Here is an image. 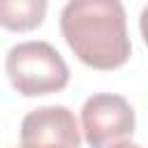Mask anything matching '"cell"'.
I'll list each match as a JSON object with an SVG mask.
<instances>
[{
	"label": "cell",
	"mask_w": 148,
	"mask_h": 148,
	"mask_svg": "<svg viewBox=\"0 0 148 148\" xmlns=\"http://www.w3.org/2000/svg\"><path fill=\"white\" fill-rule=\"evenodd\" d=\"M60 32L90 69L111 72L130 60L132 44L120 0H67L60 12Z\"/></svg>",
	"instance_id": "obj_1"
},
{
	"label": "cell",
	"mask_w": 148,
	"mask_h": 148,
	"mask_svg": "<svg viewBox=\"0 0 148 148\" xmlns=\"http://www.w3.org/2000/svg\"><path fill=\"white\" fill-rule=\"evenodd\" d=\"M5 69L12 88L23 97L60 92L69 83L65 58L49 42H21L7 51Z\"/></svg>",
	"instance_id": "obj_2"
},
{
	"label": "cell",
	"mask_w": 148,
	"mask_h": 148,
	"mask_svg": "<svg viewBox=\"0 0 148 148\" xmlns=\"http://www.w3.org/2000/svg\"><path fill=\"white\" fill-rule=\"evenodd\" d=\"M134 127V109L123 95L95 92L81 106V132L90 148H109L116 141L130 139Z\"/></svg>",
	"instance_id": "obj_3"
},
{
	"label": "cell",
	"mask_w": 148,
	"mask_h": 148,
	"mask_svg": "<svg viewBox=\"0 0 148 148\" xmlns=\"http://www.w3.org/2000/svg\"><path fill=\"white\" fill-rule=\"evenodd\" d=\"M21 146L25 148H79L81 130L67 106H39L21 120Z\"/></svg>",
	"instance_id": "obj_4"
},
{
	"label": "cell",
	"mask_w": 148,
	"mask_h": 148,
	"mask_svg": "<svg viewBox=\"0 0 148 148\" xmlns=\"http://www.w3.org/2000/svg\"><path fill=\"white\" fill-rule=\"evenodd\" d=\"M49 0H0V23L12 32H28L44 23Z\"/></svg>",
	"instance_id": "obj_5"
},
{
	"label": "cell",
	"mask_w": 148,
	"mask_h": 148,
	"mask_svg": "<svg viewBox=\"0 0 148 148\" xmlns=\"http://www.w3.org/2000/svg\"><path fill=\"white\" fill-rule=\"evenodd\" d=\"M139 30H141V37H143V44L148 46V5L141 9L139 14Z\"/></svg>",
	"instance_id": "obj_6"
},
{
	"label": "cell",
	"mask_w": 148,
	"mask_h": 148,
	"mask_svg": "<svg viewBox=\"0 0 148 148\" xmlns=\"http://www.w3.org/2000/svg\"><path fill=\"white\" fill-rule=\"evenodd\" d=\"M109 148H141V146H139V143H134V141H130V139H123V141L111 143Z\"/></svg>",
	"instance_id": "obj_7"
},
{
	"label": "cell",
	"mask_w": 148,
	"mask_h": 148,
	"mask_svg": "<svg viewBox=\"0 0 148 148\" xmlns=\"http://www.w3.org/2000/svg\"><path fill=\"white\" fill-rule=\"evenodd\" d=\"M16 148H25V146H16Z\"/></svg>",
	"instance_id": "obj_8"
}]
</instances>
